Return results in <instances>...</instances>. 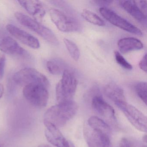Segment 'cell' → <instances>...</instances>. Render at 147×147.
I'll use <instances>...</instances> for the list:
<instances>
[{"instance_id": "20", "label": "cell", "mask_w": 147, "mask_h": 147, "mask_svg": "<svg viewBox=\"0 0 147 147\" xmlns=\"http://www.w3.org/2000/svg\"><path fill=\"white\" fill-rule=\"evenodd\" d=\"M63 42L69 55L74 61H78L80 56V52L76 44L69 39L64 38Z\"/></svg>"}, {"instance_id": "16", "label": "cell", "mask_w": 147, "mask_h": 147, "mask_svg": "<svg viewBox=\"0 0 147 147\" xmlns=\"http://www.w3.org/2000/svg\"><path fill=\"white\" fill-rule=\"evenodd\" d=\"M0 51L13 55H23L25 50L12 38L7 36L0 41Z\"/></svg>"}, {"instance_id": "21", "label": "cell", "mask_w": 147, "mask_h": 147, "mask_svg": "<svg viewBox=\"0 0 147 147\" xmlns=\"http://www.w3.org/2000/svg\"><path fill=\"white\" fill-rule=\"evenodd\" d=\"M135 90L141 100L147 105V83L144 82H138L135 86Z\"/></svg>"}, {"instance_id": "15", "label": "cell", "mask_w": 147, "mask_h": 147, "mask_svg": "<svg viewBox=\"0 0 147 147\" xmlns=\"http://www.w3.org/2000/svg\"><path fill=\"white\" fill-rule=\"evenodd\" d=\"M19 3L28 13L37 20H40L44 17L45 11L44 6L39 1H20Z\"/></svg>"}, {"instance_id": "19", "label": "cell", "mask_w": 147, "mask_h": 147, "mask_svg": "<svg viewBox=\"0 0 147 147\" xmlns=\"http://www.w3.org/2000/svg\"><path fill=\"white\" fill-rule=\"evenodd\" d=\"M82 16L84 19L91 24L100 26H105V21L98 15L89 10L85 9L82 13Z\"/></svg>"}, {"instance_id": "3", "label": "cell", "mask_w": 147, "mask_h": 147, "mask_svg": "<svg viewBox=\"0 0 147 147\" xmlns=\"http://www.w3.org/2000/svg\"><path fill=\"white\" fill-rule=\"evenodd\" d=\"M15 17L21 25L37 33L48 42L54 45H59V41L57 37L50 29L22 13H15Z\"/></svg>"}, {"instance_id": "4", "label": "cell", "mask_w": 147, "mask_h": 147, "mask_svg": "<svg viewBox=\"0 0 147 147\" xmlns=\"http://www.w3.org/2000/svg\"><path fill=\"white\" fill-rule=\"evenodd\" d=\"M13 81L20 86L37 84L49 88L50 83L47 77L36 69L32 68H24L14 74Z\"/></svg>"}, {"instance_id": "33", "label": "cell", "mask_w": 147, "mask_h": 147, "mask_svg": "<svg viewBox=\"0 0 147 147\" xmlns=\"http://www.w3.org/2000/svg\"><path fill=\"white\" fill-rule=\"evenodd\" d=\"M142 147H146V146H144Z\"/></svg>"}, {"instance_id": "27", "label": "cell", "mask_w": 147, "mask_h": 147, "mask_svg": "<svg viewBox=\"0 0 147 147\" xmlns=\"http://www.w3.org/2000/svg\"><path fill=\"white\" fill-rule=\"evenodd\" d=\"M138 6L140 9L146 15L147 12V6H146V1H138Z\"/></svg>"}, {"instance_id": "32", "label": "cell", "mask_w": 147, "mask_h": 147, "mask_svg": "<svg viewBox=\"0 0 147 147\" xmlns=\"http://www.w3.org/2000/svg\"><path fill=\"white\" fill-rule=\"evenodd\" d=\"M69 147H76L73 143L69 141Z\"/></svg>"}, {"instance_id": "1", "label": "cell", "mask_w": 147, "mask_h": 147, "mask_svg": "<svg viewBox=\"0 0 147 147\" xmlns=\"http://www.w3.org/2000/svg\"><path fill=\"white\" fill-rule=\"evenodd\" d=\"M78 110V105L74 100L57 104L46 111L44 122L51 124L59 129L64 126L73 118Z\"/></svg>"}, {"instance_id": "2", "label": "cell", "mask_w": 147, "mask_h": 147, "mask_svg": "<svg viewBox=\"0 0 147 147\" xmlns=\"http://www.w3.org/2000/svg\"><path fill=\"white\" fill-rule=\"evenodd\" d=\"M77 84L78 81L74 75L69 70H64L61 80L56 86V96L58 104L73 100Z\"/></svg>"}, {"instance_id": "8", "label": "cell", "mask_w": 147, "mask_h": 147, "mask_svg": "<svg viewBox=\"0 0 147 147\" xmlns=\"http://www.w3.org/2000/svg\"><path fill=\"white\" fill-rule=\"evenodd\" d=\"M49 15L53 23L61 31L69 32L79 30L78 23L61 11L51 8L49 10Z\"/></svg>"}, {"instance_id": "5", "label": "cell", "mask_w": 147, "mask_h": 147, "mask_svg": "<svg viewBox=\"0 0 147 147\" xmlns=\"http://www.w3.org/2000/svg\"><path fill=\"white\" fill-rule=\"evenodd\" d=\"M49 88L37 84L29 85L24 87L23 94L26 100L38 108L45 107L49 100Z\"/></svg>"}, {"instance_id": "22", "label": "cell", "mask_w": 147, "mask_h": 147, "mask_svg": "<svg viewBox=\"0 0 147 147\" xmlns=\"http://www.w3.org/2000/svg\"><path fill=\"white\" fill-rule=\"evenodd\" d=\"M114 56L116 61L120 66L128 70L132 69V67L131 64H130L118 51H114Z\"/></svg>"}, {"instance_id": "13", "label": "cell", "mask_w": 147, "mask_h": 147, "mask_svg": "<svg viewBox=\"0 0 147 147\" xmlns=\"http://www.w3.org/2000/svg\"><path fill=\"white\" fill-rule=\"evenodd\" d=\"M104 92L119 109L127 103L123 90L115 83L107 84L104 88Z\"/></svg>"}, {"instance_id": "6", "label": "cell", "mask_w": 147, "mask_h": 147, "mask_svg": "<svg viewBox=\"0 0 147 147\" xmlns=\"http://www.w3.org/2000/svg\"><path fill=\"white\" fill-rule=\"evenodd\" d=\"M99 11L104 18L115 26L132 34L138 36L142 35L140 29L112 10L105 7H101L100 8Z\"/></svg>"}, {"instance_id": "25", "label": "cell", "mask_w": 147, "mask_h": 147, "mask_svg": "<svg viewBox=\"0 0 147 147\" xmlns=\"http://www.w3.org/2000/svg\"><path fill=\"white\" fill-rule=\"evenodd\" d=\"M119 147H133L132 142L126 138H123L119 143Z\"/></svg>"}, {"instance_id": "29", "label": "cell", "mask_w": 147, "mask_h": 147, "mask_svg": "<svg viewBox=\"0 0 147 147\" xmlns=\"http://www.w3.org/2000/svg\"><path fill=\"white\" fill-rule=\"evenodd\" d=\"M4 92V86L2 84H0V98H1V97L3 96Z\"/></svg>"}, {"instance_id": "30", "label": "cell", "mask_w": 147, "mask_h": 147, "mask_svg": "<svg viewBox=\"0 0 147 147\" xmlns=\"http://www.w3.org/2000/svg\"><path fill=\"white\" fill-rule=\"evenodd\" d=\"M143 140L145 144L147 143V135H145V136H144L143 138Z\"/></svg>"}, {"instance_id": "24", "label": "cell", "mask_w": 147, "mask_h": 147, "mask_svg": "<svg viewBox=\"0 0 147 147\" xmlns=\"http://www.w3.org/2000/svg\"><path fill=\"white\" fill-rule=\"evenodd\" d=\"M5 63V56L3 53H0V80L2 79L4 75Z\"/></svg>"}, {"instance_id": "23", "label": "cell", "mask_w": 147, "mask_h": 147, "mask_svg": "<svg viewBox=\"0 0 147 147\" xmlns=\"http://www.w3.org/2000/svg\"><path fill=\"white\" fill-rule=\"evenodd\" d=\"M46 67L49 72L54 75H59L61 73L60 67L55 62L48 61L46 63Z\"/></svg>"}, {"instance_id": "18", "label": "cell", "mask_w": 147, "mask_h": 147, "mask_svg": "<svg viewBox=\"0 0 147 147\" xmlns=\"http://www.w3.org/2000/svg\"><path fill=\"white\" fill-rule=\"evenodd\" d=\"M88 125L93 129L103 131L108 135L111 134V129L105 122L100 118L92 116L88 120Z\"/></svg>"}, {"instance_id": "28", "label": "cell", "mask_w": 147, "mask_h": 147, "mask_svg": "<svg viewBox=\"0 0 147 147\" xmlns=\"http://www.w3.org/2000/svg\"><path fill=\"white\" fill-rule=\"evenodd\" d=\"M94 2L95 3H97V4H100V5H109L111 3H112L113 1H94Z\"/></svg>"}, {"instance_id": "7", "label": "cell", "mask_w": 147, "mask_h": 147, "mask_svg": "<svg viewBox=\"0 0 147 147\" xmlns=\"http://www.w3.org/2000/svg\"><path fill=\"white\" fill-rule=\"evenodd\" d=\"M83 134L88 147H112L111 135L91 128L87 124L84 126Z\"/></svg>"}, {"instance_id": "17", "label": "cell", "mask_w": 147, "mask_h": 147, "mask_svg": "<svg viewBox=\"0 0 147 147\" xmlns=\"http://www.w3.org/2000/svg\"><path fill=\"white\" fill-rule=\"evenodd\" d=\"M118 47L120 52L125 54L134 51L139 50L143 48L142 42L133 37H126L121 38L117 43Z\"/></svg>"}, {"instance_id": "31", "label": "cell", "mask_w": 147, "mask_h": 147, "mask_svg": "<svg viewBox=\"0 0 147 147\" xmlns=\"http://www.w3.org/2000/svg\"><path fill=\"white\" fill-rule=\"evenodd\" d=\"M38 147H51L50 146H49V145L45 144H40V145L38 146Z\"/></svg>"}, {"instance_id": "10", "label": "cell", "mask_w": 147, "mask_h": 147, "mask_svg": "<svg viewBox=\"0 0 147 147\" xmlns=\"http://www.w3.org/2000/svg\"><path fill=\"white\" fill-rule=\"evenodd\" d=\"M6 29L12 36L27 46L33 49L40 48V44L38 39L30 33L12 24L7 25Z\"/></svg>"}, {"instance_id": "11", "label": "cell", "mask_w": 147, "mask_h": 147, "mask_svg": "<svg viewBox=\"0 0 147 147\" xmlns=\"http://www.w3.org/2000/svg\"><path fill=\"white\" fill-rule=\"evenodd\" d=\"M44 123L46 127L45 137L50 143L56 147H69V141L65 138L58 128L49 123Z\"/></svg>"}, {"instance_id": "14", "label": "cell", "mask_w": 147, "mask_h": 147, "mask_svg": "<svg viewBox=\"0 0 147 147\" xmlns=\"http://www.w3.org/2000/svg\"><path fill=\"white\" fill-rule=\"evenodd\" d=\"M119 6L132 16L136 20L143 25L147 24L146 15L142 11L137 4L136 1H119Z\"/></svg>"}, {"instance_id": "26", "label": "cell", "mask_w": 147, "mask_h": 147, "mask_svg": "<svg viewBox=\"0 0 147 147\" xmlns=\"http://www.w3.org/2000/svg\"><path fill=\"white\" fill-rule=\"evenodd\" d=\"M139 67L141 69L146 73L147 72V55L145 54L143 57L142 58V60L139 62Z\"/></svg>"}, {"instance_id": "34", "label": "cell", "mask_w": 147, "mask_h": 147, "mask_svg": "<svg viewBox=\"0 0 147 147\" xmlns=\"http://www.w3.org/2000/svg\"><path fill=\"white\" fill-rule=\"evenodd\" d=\"M0 147H1V146H0Z\"/></svg>"}, {"instance_id": "9", "label": "cell", "mask_w": 147, "mask_h": 147, "mask_svg": "<svg viewBox=\"0 0 147 147\" xmlns=\"http://www.w3.org/2000/svg\"><path fill=\"white\" fill-rule=\"evenodd\" d=\"M119 109L136 129L142 132H147V117L142 113L128 103Z\"/></svg>"}, {"instance_id": "12", "label": "cell", "mask_w": 147, "mask_h": 147, "mask_svg": "<svg viewBox=\"0 0 147 147\" xmlns=\"http://www.w3.org/2000/svg\"><path fill=\"white\" fill-rule=\"evenodd\" d=\"M92 106L99 115L113 121L116 120L114 109L101 96H94L92 99Z\"/></svg>"}]
</instances>
